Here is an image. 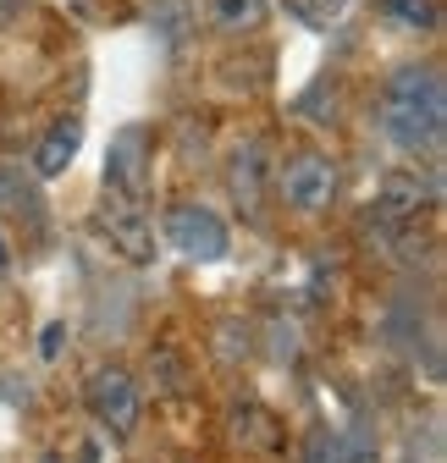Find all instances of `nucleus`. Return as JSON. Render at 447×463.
<instances>
[{
	"instance_id": "obj_1",
	"label": "nucleus",
	"mask_w": 447,
	"mask_h": 463,
	"mask_svg": "<svg viewBox=\"0 0 447 463\" xmlns=\"http://www.w3.org/2000/svg\"><path fill=\"white\" fill-rule=\"evenodd\" d=\"M376 128L398 155H436L447 133V83L436 67H398L381 83Z\"/></svg>"
},
{
	"instance_id": "obj_2",
	"label": "nucleus",
	"mask_w": 447,
	"mask_h": 463,
	"mask_svg": "<svg viewBox=\"0 0 447 463\" xmlns=\"http://www.w3.org/2000/svg\"><path fill=\"white\" fill-rule=\"evenodd\" d=\"M276 199L299 215H320L338 199V160L320 149H293L276 160Z\"/></svg>"
},
{
	"instance_id": "obj_3",
	"label": "nucleus",
	"mask_w": 447,
	"mask_h": 463,
	"mask_svg": "<svg viewBox=\"0 0 447 463\" xmlns=\"http://www.w3.org/2000/svg\"><path fill=\"white\" fill-rule=\"evenodd\" d=\"M83 402H89V414L94 425L110 436V441H128L138 430V409H144V397H138V381L122 370V364H100L83 386Z\"/></svg>"
},
{
	"instance_id": "obj_4",
	"label": "nucleus",
	"mask_w": 447,
	"mask_h": 463,
	"mask_svg": "<svg viewBox=\"0 0 447 463\" xmlns=\"http://www.w3.org/2000/svg\"><path fill=\"white\" fill-rule=\"evenodd\" d=\"M166 249H177V254L194 260V265H215V260H227L233 232H227V221H221L210 204L188 199V204H172V210H166Z\"/></svg>"
},
{
	"instance_id": "obj_5",
	"label": "nucleus",
	"mask_w": 447,
	"mask_h": 463,
	"mask_svg": "<svg viewBox=\"0 0 447 463\" xmlns=\"http://www.w3.org/2000/svg\"><path fill=\"white\" fill-rule=\"evenodd\" d=\"M436 194L414 177V171H386L376 199H370V226L381 232V238H409V226L420 221V210L431 204Z\"/></svg>"
},
{
	"instance_id": "obj_6",
	"label": "nucleus",
	"mask_w": 447,
	"mask_h": 463,
	"mask_svg": "<svg viewBox=\"0 0 447 463\" xmlns=\"http://www.w3.org/2000/svg\"><path fill=\"white\" fill-rule=\"evenodd\" d=\"M149 194V133L122 128L105 149V199H144Z\"/></svg>"
},
{
	"instance_id": "obj_7",
	"label": "nucleus",
	"mask_w": 447,
	"mask_h": 463,
	"mask_svg": "<svg viewBox=\"0 0 447 463\" xmlns=\"http://www.w3.org/2000/svg\"><path fill=\"white\" fill-rule=\"evenodd\" d=\"M100 226H105L110 249H117L128 265H149L155 260V226L144 215V199H105Z\"/></svg>"
},
{
	"instance_id": "obj_8",
	"label": "nucleus",
	"mask_w": 447,
	"mask_h": 463,
	"mask_svg": "<svg viewBox=\"0 0 447 463\" xmlns=\"http://www.w3.org/2000/svg\"><path fill=\"white\" fill-rule=\"evenodd\" d=\"M265 171H271L265 144L260 138H243L233 149V160H227V188H233V204L238 210H249V215L265 210Z\"/></svg>"
},
{
	"instance_id": "obj_9",
	"label": "nucleus",
	"mask_w": 447,
	"mask_h": 463,
	"mask_svg": "<svg viewBox=\"0 0 447 463\" xmlns=\"http://www.w3.org/2000/svg\"><path fill=\"white\" fill-rule=\"evenodd\" d=\"M78 149H83V116H55V128L39 138V149H33V160H28V171H33V177L39 183H55V177H62V171L78 160Z\"/></svg>"
},
{
	"instance_id": "obj_10",
	"label": "nucleus",
	"mask_w": 447,
	"mask_h": 463,
	"mask_svg": "<svg viewBox=\"0 0 447 463\" xmlns=\"http://www.w3.org/2000/svg\"><path fill=\"white\" fill-rule=\"evenodd\" d=\"M376 17L393 33H436L442 6L436 0H376Z\"/></svg>"
},
{
	"instance_id": "obj_11",
	"label": "nucleus",
	"mask_w": 447,
	"mask_h": 463,
	"mask_svg": "<svg viewBox=\"0 0 447 463\" xmlns=\"http://www.w3.org/2000/svg\"><path fill=\"white\" fill-rule=\"evenodd\" d=\"M33 183H39V177H33ZM33 183L23 177V165H0V210H6V215H23L28 226H39V215H44V199H39Z\"/></svg>"
},
{
	"instance_id": "obj_12",
	"label": "nucleus",
	"mask_w": 447,
	"mask_h": 463,
	"mask_svg": "<svg viewBox=\"0 0 447 463\" xmlns=\"http://www.w3.org/2000/svg\"><path fill=\"white\" fill-rule=\"evenodd\" d=\"M204 17L215 33L238 39V33H254L265 23V0H204Z\"/></svg>"
},
{
	"instance_id": "obj_13",
	"label": "nucleus",
	"mask_w": 447,
	"mask_h": 463,
	"mask_svg": "<svg viewBox=\"0 0 447 463\" xmlns=\"http://www.w3.org/2000/svg\"><path fill=\"white\" fill-rule=\"evenodd\" d=\"M233 441L249 447V452H271L276 441H282V430H276V420L265 409H254V402H238L233 409Z\"/></svg>"
},
{
	"instance_id": "obj_14",
	"label": "nucleus",
	"mask_w": 447,
	"mask_h": 463,
	"mask_svg": "<svg viewBox=\"0 0 447 463\" xmlns=\"http://www.w3.org/2000/svg\"><path fill=\"white\" fill-rule=\"evenodd\" d=\"M149 381H155V392L160 397H183L188 392V364H183V354L177 347H149Z\"/></svg>"
},
{
	"instance_id": "obj_15",
	"label": "nucleus",
	"mask_w": 447,
	"mask_h": 463,
	"mask_svg": "<svg viewBox=\"0 0 447 463\" xmlns=\"http://www.w3.org/2000/svg\"><path fill=\"white\" fill-rule=\"evenodd\" d=\"M348 6H354V0H288V12H293L304 28H331Z\"/></svg>"
},
{
	"instance_id": "obj_16",
	"label": "nucleus",
	"mask_w": 447,
	"mask_h": 463,
	"mask_svg": "<svg viewBox=\"0 0 447 463\" xmlns=\"http://www.w3.org/2000/svg\"><path fill=\"white\" fill-rule=\"evenodd\" d=\"M149 23L166 33V44H183V33H188V0H160V6H149Z\"/></svg>"
},
{
	"instance_id": "obj_17",
	"label": "nucleus",
	"mask_w": 447,
	"mask_h": 463,
	"mask_svg": "<svg viewBox=\"0 0 447 463\" xmlns=\"http://www.w3.org/2000/svg\"><path fill=\"white\" fill-rule=\"evenodd\" d=\"M299 463H338V425H315V430L304 436Z\"/></svg>"
},
{
	"instance_id": "obj_18",
	"label": "nucleus",
	"mask_w": 447,
	"mask_h": 463,
	"mask_svg": "<svg viewBox=\"0 0 447 463\" xmlns=\"http://www.w3.org/2000/svg\"><path fill=\"white\" fill-rule=\"evenodd\" d=\"M62 336H67V326L50 320V326H44V342H39V354H44V359H62Z\"/></svg>"
},
{
	"instance_id": "obj_19",
	"label": "nucleus",
	"mask_w": 447,
	"mask_h": 463,
	"mask_svg": "<svg viewBox=\"0 0 447 463\" xmlns=\"http://www.w3.org/2000/svg\"><path fill=\"white\" fill-rule=\"evenodd\" d=\"M44 463H100V452H94V447H78L72 458H67V452H44Z\"/></svg>"
},
{
	"instance_id": "obj_20",
	"label": "nucleus",
	"mask_w": 447,
	"mask_h": 463,
	"mask_svg": "<svg viewBox=\"0 0 447 463\" xmlns=\"http://www.w3.org/2000/svg\"><path fill=\"white\" fill-rule=\"evenodd\" d=\"M6 270H12V238L0 232V276H6Z\"/></svg>"
}]
</instances>
